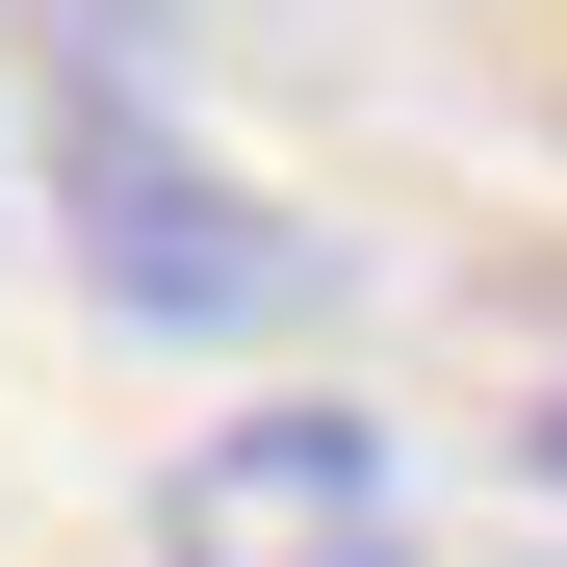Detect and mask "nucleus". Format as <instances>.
Returning a JSON list of instances; mask_svg holds the SVG:
<instances>
[{"label":"nucleus","mask_w":567,"mask_h":567,"mask_svg":"<svg viewBox=\"0 0 567 567\" xmlns=\"http://www.w3.org/2000/svg\"><path fill=\"white\" fill-rule=\"evenodd\" d=\"M52 155H78V258H104L155 336H284V310H310V233H284L258 181H233L207 130L155 104V52H104V27H78V78H52Z\"/></svg>","instance_id":"obj_1"},{"label":"nucleus","mask_w":567,"mask_h":567,"mask_svg":"<svg viewBox=\"0 0 567 567\" xmlns=\"http://www.w3.org/2000/svg\"><path fill=\"white\" fill-rule=\"evenodd\" d=\"M516 464H542V491H567V310L516 336Z\"/></svg>","instance_id":"obj_3"},{"label":"nucleus","mask_w":567,"mask_h":567,"mask_svg":"<svg viewBox=\"0 0 567 567\" xmlns=\"http://www.w3.org/2000/svg\"><path fill=\"white\" fill-rule=\"evenodd\" d=\"M155 567H413V464L388 413L284 388V413H207L155 464Z\"/></svg>","instance_id":"obj_2"}]
</instances>
